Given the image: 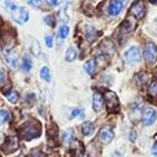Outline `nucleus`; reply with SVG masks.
<instances>
[{
  "label": "nucleus",
  "mask_w": 157,
  "mask_h": 157,
  "mask_svg": "<svg viewBox=\"0 0 157 157\" xmlns=\"http://www.w3.org/2000/svg\"><path fill=\"white\" fill-rule=\"evenodd\" d=\"M147 77H148V75H147V74H145V72L140 74V75L137 76V82H139V85H144V83L146 82Z\"/></svg>",
  "instance_id": "393cba45"
},
{
  "label": "nucleus",
  "mask_w": 157,
  "mask_h": 157,
  "mask_svg": "<svg viewBox=\"0 0 157 157\" xmlns=\"http://www.w3.org/2000/svg\"><path fill=\"white\" fill-rule=\"evenodd\" d=\"M104 99H105V105L109 112H117L119 108V99L117 94L113 91H107L104 93Z\"/></svg>",
  "instance_id": "7ed1b4c3"
},
{
  "label": "nucleus",
  "mask_w": 157,
  "mask_h": 157,
  "mask_svg": "<svg viewBox=\"0 0 157 157\" xmlns=\"http://www.w3.org/2000/svg\"><path fill=\"white\" fill-rule=\"evenodd\" d=\"M92 105H93V109L96 112H99L102 105H103V97L99 92H94L93 93V98H92Z\"/></svg>",
  "instance_id": "9b49d317"
},
{
  "label": "nucleus",
  "mask_w": 157,
  "mask_h": 157,
  "mask_svg": "<svg viewBox=\"0 0 157 157\" xmlns=\"http://www.w3.org/2000/svg\"><path fill=\"white\" fill-rule=\"evenodd\" d=\"M10 119V114L6 110H0V125H2L4 123H6Z\"/></svg>",
  "instance_id": "b1692460"
},
{
  "label": "nucleus",
  "mask_w": 157,
  "mask_h": 157,
  "mask_svg": "<svg viewBox=\"0 0 157 157\" xmlns=\"http://www.w3.org/2000/svg\"><path fill=\"white\" fill-rule=\"evenodd\" d=\"M96 37H97L96 29L93 27H87V29H86V38H87V40L92 42V40L96 39Z\"/></svg>",
  "instance_id": "f3484780"
},
{
  "label": "nucleus",
  "mask_w": 157,
  "mask_h": 157,
  "mask_svg": "<svg viewBox=\"0 0 157 157\" xmlns=\"http://www.w3.org/2000/svg\"><path fill=\"white\" fill-rule=\"evenodd\" d=\"M18 146H20L18 137L17 136H9L2 145V151L6 153H11V152L16 151L18 148Z\"/></svg>",
  "instance_id": "39448f33"
},
{
  "label": "nucleus",
  "mask_w": 157,
  "mask_h": 157,
  "mask_svg": "<svg viewBox=\"0 0 157 157\" xmlns=\"http://www.w3.org/2000/svg\"><path fill=\"white\" fill-rule=\"evenodd\" d=\"M83 155V147L80 142H77V146L74 147V152H72V157H82Z\"/></svg>",
  "instance_id": "412c9836"
},
{
  "label": "nucleus",
  "mask_w": 157,
  "mask_h": 157,
  "mask_svg": "<svg viewBox=\"0 0 157 157\" xmlns=\"http://www.w3.org/2000/svg\"><path fill=\"white\" fill-rule=\"evenodd\" d=\"M69 32H70V29H69L67 26H61L60 29H59V37L61 39H64V38H66L69 36Z\"/></svg>",
  "instance_id": "5701e85b"
},
{
  "label": "nucleus",
  "mask_w": 157,
  "mask_h": 157,
  "mask_svg": "<svg viewBox=\"0 0 157 157\" xmlns=\"http://www.w3.org/2000/svg\"><path fill=\"white\" fill-rule=\"evenodd\" d=\"M71 141H72V132L71 131H65L63 134V142H64V145L69 146L71 144Z\"/></svg>",
  "instance_id": "aec40b11"
},
{
  "label": "nucleus",
  "mask_w": 157,
  "mask_h": 157,
  "mask_svg": "<svg viewBox=\"0 0 157 157\" xmlns=\"http://www.w3.org/2000/svg\"><path fill=\"white\" fill-rule=\"evenodd\" d=\"M124 6V2L123 1H119V0H113L109 2V6H108V13L112 15V16H115L120 12V10L123 9Z\"/></svg>",
  "instance_id": "1a4fd4ad"
},
{
  "label": "nucleus",
  "mask_w": 157,
  "mask_h": 157,
  "mask_svg": "<svg viewBox=\"0 0 157 157\" xmlns=\"http://www.w3.org/2000/svg\"><path fill=\"white\" fill-rule=\"evenodd\" d=\"M6 6H7L9 11L11 12L12 18L17 23H21L22 25V23L27 22V20H28V12H27V10L25 7L18 6V5L13 4V2H6Z\"/></svg>",
  "instance_id": "f03ea898"
},
{
  "label": "nucleus",
  "mask_w": 157,
  "mask_h": 157,
  "mask_svg": "<svg viewBox=\"0 0 157 157\" xmlns=\"http://www.w3.org/2000/svg\"><path fill=\"white\" fill-rule=\"evenodd\" d=\"M124 59L128 64H136L140 61V53L139 49L136 47H131L129 48L125 53H124Z\"/></svg>",
  "instance_id": "423d86ee"
},
{
  "label": "nucleus",
  "mask_w": 157,
  "mask_h": 157,
  "mask_svg": "<svg viewBox=\"0 0 157 157\" xmlns=\"http://www.w3.org/2000/svg\"><path fill=\"white\" fill-rule=\"evenodd\" d=\"M6 82V72L4 69L0 67V86H2Z\"/></svg>",
  "instance_id": "bb28decb"
},
{
  "label": "nucleus",
  "mask_w": 157,
  "mask_h": 157,
  "mask_svg": "<svg viewBox=\"0 0 157 157\" xmlns=\"http://www.w3.org/2000/svg\"><path fill=\"white\" fill-rule=\"evenodd\" d=\"M33 44H34V49H33V54L34 55H38L39 52H40V47H39V43L37 40H33Z\"/></svg>",
  "instance_id": "cd10ccee"
},
{
  "label": "nucleus",
  "mask_w": 157,
  "mask_h": 157,
  "mask_svg": "<svg viewBox=\"0 0 157 157\" xmlns=\"http://www.w3.org/2000/svg\"><path fill=\"white\" fill-rule=\"evenodd\" d=\"M45 44H47V47H53V37L50 36V34H47L45 36Z\"/></svg>",
  "instance_id": "c85d7f7f"
},
{
  "label": "nucleus",
  "mask_w": 157,
  "mask_h": 157,
  "mask_svg": "<svg viewBox=\"0 0 157 157\" xmlns=\"http://www.w3.org/2000/svg\"><path fill=\"white\" fill-rule=\"evenodd\" d=\"M6 61H7V64H9L11 67H13V69L17 66V58H16V55L12 54V53H9V54L6 55Z\"/></svg>",
  "instance_id": "a211bd4d"
},
{
  "label": "nucleus",
  "mask_w": 157,
  "mask_h": 157,
  "mask_svg": "<svg viewBox=\"0 0 157 157\" xmlns=\"http://www.w3.org/2000/svg\"><path fill=\"white\" fill-rule=\"evenodd\" d=\"M85 70H86V72L90 74V75L94 74L96 70H97V61H96L94 59H91V60L86 61V63H85Z\"/></svg>",
  "instance_id": "f8f14e48"
},
{
  "label": "nucleus",
  "mask_w": 157,
  "mask_h": 157,
  "mask_svg": "<svg viewBox=\"0 0 157 157\" xmlns=\"http://www.w3.org/2000/svg\"><path fill=\"white\" fill-rule=\"evenodd\" d=\"M39 75H40V77L44 80V81H47V82H49L50 81V71H49V69L48 67H42V70H40V72H39Z\"/></svg>",
  "instance_id": "6ab92c4d"
},
{
  "label": "nucleus",
  "mask_w": 157,
  "mask_h": 157,
  "mask_svg": "<svg viewBox=\"0 0 157 157\" xmlns=\"http://www.w3.org/2000/svg\"><path fill=\"white\" fill-rule=\"evenodd\" d=\"M156 110L152 109V108H147L144 113V117H142V120H144V124L145 125H151L155 120H156Z\"/></svg>",
  "instance_id": "9d476101"
},
{
  "label": "nucleus",
  "mask_w": 157,
  "mask_h": 157,
  "mask_svg": "<svg viewBox=\"0 0 157 157\" xmlns=\"http://www.w3.org/2000/svg\"><path fill=\"white\" fill-rule=\"evenodd\" d=\"M81 130H82L83 135H86V136L92 135L93 131H94V125H93L91 121H85V123L81 125Z\"/></svg>",
  "instance_id": "ddd939ff"
},
{
  "label": "nucleus",
  "mask_w": 157,
  "mask_h": 157,
  "mask_svg": "<svg viewBox=\"0 0 157 157\" xmlns=\"http://www.w3.org/2000/svg\"><path fill=\"white\" fill-rule=\"evenodd\" d=\"M53 18H54V17H53L52 15H50V16H45V17H44V22L48 23V25H50V26H54V21H53Z\"/></svg>",
  "instance_id": "c756f323"
},
{
  "label": "nucleus",
  "mask_w": 157,
  "mask_h": 157,
  "mask_svg": "<svg viewBox=\"0 0 157 157\" xmlns=\"http://www.w3.org/2000/svg\"><path fill=\"white\" fill-rule=\"evenodd\" d=\"M5 97L7 98V101L10 103H16L18 101V98H20L18 92L17 91H13V90H10L7 93H5Z\"/></svg>",
  "instance_id": "4468645a"
},
{
  "label": "nucleus",
  "mask_w": 157,
  "mask_h": 157,
  "mask_svg": "<svg viewBox=\"0 0 157 157\" xmlns=\"http://www.w3.org/2000/svg\"><path fill=\"white\" fill-rule=\"evenodd\" d=\"M144 56L148 64L155 63L157 59V47L151 42L146 43L145 49H144Z\"/></svg>",
  "instance_id": "20e7f679"
},
{
  "label": "nucleus",
  "mask_w": 157,
  "mask_h": 157,
  "mask_svg": "<svg viewBox=\"0 0 157 157\" xmlns=\"http://www.w3.org/2000/svg\"><path fill=\"white\" fill-rule=\"evenodd\" d=\"M76 55H77V52L74 47H70L67 50H66V54H65V59L66 61H74L76 59Z\"/></svg>",
  "instance_id": "2eb2a0df"
},
{
  "label": "nucleus",
  "mask_w": 157,
  "mask_h": 157,
  "mask_svg": "<svg viewBox=\"0 0 157 157\" xmlns=\"http://www.w3.org/2000/svg\"><path fill=\"white\" fill-rule=\"evenodd\" d=\"M130 12H131V15H134L136 18L141 20V18L144 17V15H145V6H144V4L140 2V1L134 2V4L131 5Z\"/></svg>",
  "instance_id": "0eeeda50"
},
{
  "label": "nucleus",
  "mask_w": 157,
  "mask_h": 157,
  "mask_svg": "<svg viewBox=\"0 0 157 157\" xmlns=\"http://www.w3.org/2000/svg\"><path fill=\"white\" fill-rule=\"evenodd\" d=\"M31 157H43V155L39 153V151H33V152L31 153Z\"/></svg>",
  "instance_id": "7c9ffc66"
},
{
  "label": "nucleus",
  "mask_w": 157,
  "mask_h": 157,
  "mask_svg": "<svg viewBox=\"0 0 157 157\" xmlns=\"http://www.w3.org/2000/svg\"><path fill=\"white\" fill-rule=\"evenodd\" d=\"M98 137H99L101 142H103V144H109V142L113 140V137H114V132H113V130H112L110 128L107 126V128H103V129L99 131Z\"/></svg>",
  "instance_id": "6e6552de"
},
{
  "label": "nucleus",
  "mask_w": 157,
  "mask_h": 157,
  "mask_svg": "<svg viewBox=\"0 0 157 157\" xmlns=\"http://www.w3.org/2000/svg\"><path fill=\"white\" fill-rule=\"evenodd\" d=\"M148 93L152 97H157V81H152L148 86Z\"/></svg>",
  "instance_id": "4be33fe9"
},
{
  "label": "nucleus",
  "mask_w": 157,
  "mask_h": 157,
  "mask_svg": "<svg viewBox=\"0 0 157 157\" xmlns=\"http://www.w3.org/2000/svg\"><path fill=\"white\" fill-rule=\"evenodd\" d=\"M152 153L155 155V156H157V141L153 144V146H152Z\"/></svg>",
  "instance_id": "2f4dec72"
},
{
  "label": "nucleus",
  "mask_w": 157,
  "mask_h": 157,
  "mask_svg": "<svg viewBox=\"0 0 157 157\" xmlns=\"http://www.w3.org/2000/svg\"><path fill=\"white\" fill-rule=\"evenodd\" d=\"M40 135V124L37 120H29L25 123L20 129V136L25 140H32Z\"/></svg>",
  "instance_id": "f257e3e1"
},
{
  "label": "nucleus",
  "mask_w": 157,
  "mask_h": 157,
  "mask_svg": "<svg viewBox=\"0 0 157 157\" xmlns=\"http://www.w3.org/2000/svg\"><path fill=\"white\" fill-rule=\"evenodd\" d=\"M71 118H75V117H82L83 115V112H82V109H80V108H75V109H72V112H71Z\"/></svg>",
  "instance_id": "a878e982"
},
{
  "label": "nucleus",
  "mask_w": 157,
  "mask_h": 157,
  "mask_svg": "<svg viewBox=\"0 0 157 157\" xmlns=\"http://www.w3.org/2000/svg\"><path fill=\"white\" fill-rule=\"evenodd\" d=\"M31 67H32V60H31L28 56H25L23 60H22V64H21V69H22V71L28 72V71L31 70Z\"/></svg>",
  "instance_id": "dca6fc26"
}]
</instances>
